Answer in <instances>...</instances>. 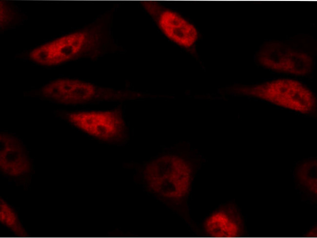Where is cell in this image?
Instances as JSON below:
<instances>
[{
    "label": "cell",
    "instance_id": "cell-1",
    "mask_svg": "<svg viewBox=\"0 0 317 238\" xmlns=\"http://www.w3.org/2000/svg\"><path fill=\"white\" fill-rule=\"evenodd\" d=\"M249 95L304 114L316 110L314 93L301 82L279 78L249 87Z\"/></svg>",
    "mask_w": 317,
    "mask_h": 238
},
{
    "label": "cell",
    "instance_id": "cell-2",
    "mask_svg": "<svg viewBox=\"0 0 317 238\" xmlns=\"http://www.w3.org/2000/svg\"><path fill=\"white\" fill-rule=\"evenodd\" d=\"M112 89L77 79L59 78L44 85L40 96L58 104L76 105L109 99L116 96Z\"/></svg>",
    "mask_w": 317,
    "mask_h": 238
},
{
    "label": "cell",
    "instance_id": "cell-3",
    "mask_svg": "<svg viewBox=\"0 0 317 238\" xmlns=\"http://www.w3.org/2000/svg\"><path fill=\"white\" fill-rule=\"evenodd\" d=\"M59 115L78 128L102 140H120L125 135L124 120L121 113L117 110L77 111Z\"/></svg>",
    "mask_w": 317,
    "mask_h": 238
},
{
    "label": "cell",
    "instance_id": "cell-4",
    "mask_svg": "<svg viewBox=\"0 0 317 238\" xmlns=\"http://www.w3.org/2000/svg\"><path fill=\"white\" fill-rule=\"evenodd\" d=\"M179 159L164 156L149 165L145 178L154 191L168 198H178L184 194L188 184Z\"/></svg>",
    "mask_w": 317,
    "mask_h": 238
},
{
    "label": "cell",
    "instance_id": "cell-5",
    "mask_svg": "<svg viewBox=\"0 0 317 238\" xmlns=\"http://www.w3.org/2000/svg\"><path fill=\"white\" fill-rule=\"evenodd\" d=\"M89 40V34L85 31L69 33L34 49L29 57L40 65H58L78 56Z\"/></svg>",
    "mask_w": 317,
    "mask_h": 238
},
{
    "label": "cell",
    "instance_id": "cell-6",
    "mask_svg": "<svg viewBox=\"0 0 317 238\" xmlns=\"http://www.w3.org/2000/svg\"><path fill=\"white\" fill-rule=\"evenodd\" d=\"M278 44L265 45L258 53L257 61L263 67L281 73L304 75L309 73L312 69L311 57L297 49Z\"/></svg>",
    "mask_w": 317,
    "mask_h": 238
},
{
    "label": "cell",
    "instance_id": "cell-7",
    "mask_svg": "<svg viewBox=\"0 0 317 238\" xmlns=\"http://www.w3.org/2000/svg\"><path fill=\"white\" fill-rule=\"evenodd\" d=\"M204 230L212 237H238L245 235V220L233 204H224L214 210L205 221Z\"/></svg>",
    "mask_w": 317,
    "mask_h": 238
},
{
    "label": "cell",
    "instance_id": "cell-8",
    "mask_svg": "<svg viewBox=\"0 0 317 238\" xmlns=\"http://www.w3.org/2000/svg\"><path fill=\"white\" fill-rule=\"evenodd\" d=\"M158 25L168 38L185 47L191 46L198 37L196 28L178 13L170 10L161 12Z\"/></svg>",
    "mask_w": 317,
    "mask_h": 238
},
{
    "label": "cell",
    "instance_id": "cell-9",
    "mask_svg": "<svg viewBox=\"0 0 317 238\" xmlns=\"http://www.w3.org/2000/svg\"><path fill=\"white\" fill-rule=\"evenodd\" d=\"M317 159L306 158L298 162L293 169L296 190L302 201L317 205Z\"/></svg>",
    "mask_w": 317,
    "mask_h": 238
},
{
    "label": "cell",
    "instance_id": "cell-10",
    "mask_svg": "<svg viewBox=\"0 0 317 238\" xmlns=\"http://www.w3.org/2000/svg\"><path fill=\"white\" fill-rule=\"evenodd\" d=\"M15 139L3 135L1 138L0 167L9 174L19 175L28 170L29 162L20 144Z\"/></svg>",
    "mask_w": 317,
    "mask_h": 238
},
{
    "label": "cell",
    "instance_id": "cell-11",
    "mask_svg": "<svg viewBox=\"0 0 317 238\" xmlns=\"http://www.w3.org/2000/svg\"><path fill=\"white\" fill-rule=\"evenodd\" d=\"M0 206L1 220L9 227L16 228L18 223L15 214L10 208L3 203H1Z\"/></svg>",
    "mask_w": 317,
    "mask_h": 238
},
{
    "label": "cell",
    "instance_id": "cell-12",
    "mask_svg": "<svg viewBox=\"0 0 317 238\" xmlns=\"http://www.w3.org/2000/svg\"><path fill=\"white\" fill-rule=\"evenodd\" d=\"M304 235L307 237L310 236L311 238H312V237H314L315 238L317 236V225L315 224V225H314L313 226H311V228L307 231V232H305Z\"/></svg>",
    "mask_w": 317,
    "mask_h": 238
}]
</instances>
